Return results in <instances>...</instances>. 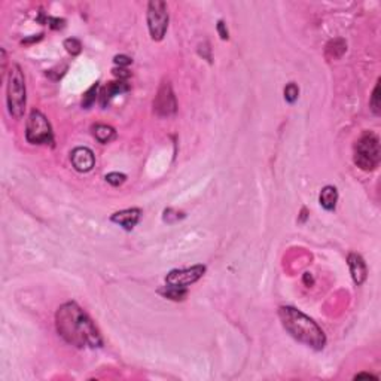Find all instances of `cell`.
Returning <instances> with one entry per match:
<instances>
[{
  "label": "cell",
  "mask_w": 381,
  "mask_h": 381,
  "mask_svg": "<svg viewBox=\"0 0 381 381\" xmlns=\"http://www.w3.org/2000/svg\"><path fill=\"white\" fill-rule=\"evenodd\" d=\"M55 326L58 335L74 347L95 349L103 344L93 320L76 302H66L57 310Z\"/></svg>",
  "instance_id": "cell-1"
},
{
  "label": "cell",
  "mask_w": 381,
  "mask_h": 381,
  "mask_svg": "<svg viewBox=\"0 0 381 381\" xmlns=\"http://www.w3.org/2000/svg\"><path fill=\"white\" fill-rule=\"evenodd\" d=\"M279 317L287 332L296 341L309 346L314 350H322L326 344V336L319 325L295 307H280Z\"/></svg>",
  "instance_id": "cell-2"
},
{
  "label": "cell",
  "mask_w": 381,
  "mask_h": 381,
  "mask_svg": "<svg viewBox=\"0 0 381 381\" xmlns=\"http://www.w3.org/2000/svg\"><path fill=\"white\" fill-rule=\"evenodd\" d=\"M380 160L378 137L371 131H365L355 144V164L363 171H372L378 167Z\"/></svg>",
  "instance_id": "cell-3"
},
{
  "label": "cell",
  "mask_w": 381,
  "mask_h": 381,
  "mask_svg": "<svg viewBox=\"0 0 381 381\" xmlns=\"http://www.w3.org/2000/svg\"><path fill=\"white\" fill-rule=\"evenodd\" d=\"M8 110L11 117L21 119L25 110V81L21 67L12 64L8 76V95H6Z\"/></svg>",
  "instance_id": "cell-4"
},
{
  "label": "cell",
  "mask_w": 381,
  "mask_h": 381,
  "mask_svg": "<svg viewBox=\"0 0 381 381\" xmlns=\"http://www.w3.org/2000/svg\"><path fill=\"white\" fill-rule=\"evenodd\" d=\"M25 137L31 144H48L52 143V128L47 117L39 110H31L27 119Z\"/></svg>",
  "instance_id": "cell-5"
},
{
  "label": "cell",
  "mask_w": 381,
  "mask_h": 381,
  "mask_svg": "<svg viewBox=\"0 0 381 381\" xmlns=\"http://www.w3.org/2000/svg\"><path fill=\"white\" fill-rule=\"evenodd\" d=\"M147 27L154 41H163L168 27L167 5L161 0H152L147 5Z\"/></svg>",
  "instance_id": "cell-6"
},
{
  "label": "cell",
  "mask_w": 381,
  "mask_h": 381,
  "mask_svg": "<svg viewBox=\"0 0 381 381\" xmlns=\"http://www.w3.org/2000/svg\"><path fill=\"white\" fill-rule=\"evenodd\" d=\"M206 273L204 265H194L190 268L173 270L166 276V283L174 287H188L197 280H200Z\"/></svg>",
  "instance_id": "cell-7"
},
{
  "label": "cell",
  "mask_w": 381,
  "mask_h": 381,
  "mask_svg": "<svg viewBox=\"0 0 381 381\" xmlns=\"http://www.w3.org/2000/svg\"><path fill=\"white\" fill-rule=\"evenodd\" d=\"M177 109L176 97L170 82H164L154 100V110L158 117H171Z\"/></svg>",
  "instance_id": "cell-8"
},
{
  "label": "cell",
  "mask_w": 381,
  "mask_h": 381,
  "mask_svg": "<svg viewBox=\"0 0 381 381\" xmlns=\"http://www.w3.org/2000/svg\"><path fill=\"white\" fill-rule=\"evenodd\" d=\"M70 161L73 167H74V170H78L81 173L91 171L95 164L94 154L88 147H76V149H73V152L70 154Z\"/></svg>",
  "instance_id": "cell-9"
},
{
  "label": "cell",
  "mask_w": 381,
  "mask_h": 381,
  "mask_svg": "<svg viewBox=\"0 0 381 381\" xmlns=\"http://www.w3.org/2000/svg\"><path fill=\"white\" fill-rule=\"evenodd\" d=\"M142 217V210L140 209H127V210H121L110 216V220L121 225L124 230L131 231L140 220Z\"/></svg>",
  "instance_id": "cell-10"
},
{
  "label": "cell",
  "mask_w": 381,
  "mask_h": 381,
  "mask_svg": "<svg viewBox=\"0 0 381 381\" xmlns=\"http://www.w3.org/2000/svg\"><path fill=\"white\" fill-rule=\"evenodd\" d=\"M349 266H350V273H352V277H353V282L356 285H362L365 280H366V274H368V270H366V263L362 259L360 255L357 253H350L349 255Z\"/></svg>",
  "instance_id": "cell-11"
},
{
  "label": "cell",
  "mask_w": 381,
  "mask_h": 381,
  "mask_svg": "<svg viewBox=\"0 0 381 381\" xmlns=\"http://www.w3.org/2000/svg\"><path fill=\"white\" fill-rule=\"evenodd\" d=\"M319 201H320V206L326 210H335L336 207V201H338V190L335 186H325L322 192H320V197H319Z\"/></svg>",
  "instance_id": "cell-12"
},
{
  "label": "cell",
  "mask_w": 381,
  "mask_h": 381,
  "mask_svg": "<svg viewBox=\"0 0 381 381\" xmlns=\"http://www.w3.org/2000/svg\"><path fill=\"white\" fill-rule=\"evenodd\" d=\"M128 90V85L122 81H118V82H109L107 87L104 88V91L101 93V104L106 106V103H109V100L115 95L121 94L124 91Z\"/></svg>",
  "instance_id": "cell-13"
},
{
  "label": "cell",
  "mask_w": 381,
  "mask_h": 381,
  "mask_svg": "<svg viewBox=\"0 0 381 381\" xmlns=\"http://www.w3.org/2000/svg\"><path fill=\"white\" fill-rule=\"evenodd\" d=\"M347 49V44L342 41V39H335V41H331L328 45H326V55L328 58H339Z\"/></svg>",
  "instance_id": "cell-14"
},
{
  "label": "cell",
  "mask_w": 381,
  "mask_h": 381,
  "mask_svg": "<svg viewBox=\"0 0 381 381\" xmlns=\"http://www.w3.org/2000/svg\"><path fill=\"white\" fill-rule=\"evenodd\" d=\"M160 293L163 296H166L168 299H173V301H182L185 299V296L188 295V290L186 287H174V286H164V289L160 290Z\"/></svg>",
  "instance_id": "cell-15"
},
{
  "label": "cell",
  "mask_w": 381,
  "mask_h": 381,
  "mask_svg": "<svg viewBox=\"0 0 381 381\" xmlns=\"http://www.w3.org/2000/svg\"><path fill=\"white\" fill-rule=\"evenodd\" d=\"M94 137L100 143H109L115 137V130L109 125L98 124L94 127Z\"/></svg>",
  "instance_id": "cell-16"
},
{
  "label": "cell",
  "mask_w": 381,
  "mask_h": 381,
  "mask_svg": "<svg viewBox=\"0 0 381 381\" xmlns=\"http://www.w3.org/2000/svg\"><path fill=\"white\" fill-rule=\"evenodd\" d=\"M97 91H98V84H94V85L84 94V98H82V107L90 109V107L94 104L95 98H97Z\"/></svg>",
  "instance_id": "cell-17"
},
{
  "label": "cell",
  "mask_w": 381,
  "mask_h": 381,
  "mask_svg": "<svg viewBox=\"0 0 381 381\" xmlns=\"http://www.w3.org/2000/svg\"><path fill=\"white\" fill-rule=\"evenodd\" d=\"M298 95H299V88H298L293 82H290V84H287V85H286V88H285L286 101L293 103V101H296V100H298Z\"/></svg>",
  "instance_id": "cell-18"
},
{
  "label": "cell",
  "mask_w": 381,
  "mask_h": 381,
  "mask_svg": "<svg viewBox=\"0 0 381 381\" xmlns=\"http://www.w3.org/2000/svg\"><path fill=\"white\" fill-rule=\"evenodd\" d=\"M64 48H66V51H67L69 54H71V55H78V54H81V51H82L81 42H79L78 39H74V37L66 39V41H64Z\"/></svg>",
  "instance_id": "cell-19"
},
{
  "label": "cell",
  "mask_w": 381,
  "mask_h": 381,
  "mask_svg": "<svg viewBox=\"0 0 381 381\" xmlns=\"http://www.w3.org/2000/svg\"><path fill=\"white\" fill-rule=\"evenodd\" d=\"M369 104H371L372 112H374L375 115H378V113H380V81L377 82V85H375V88H374V93H372Z\"/></svg>",
  "instance_id": "cell-20"
},
{
  "label": "cell",
  "mask_w": 381,
  "mask_h": 381,
  "mask_svg": "<svg viewBox=\"0 0 381 381\" xmlns=\"http://www.w3.org/2000/svg\"><path fill=\"white\" fill-rule=\"evenodd\" d=\"M106 182L107 183H110L112 186H119V185H122L125 180H127V176L125 174H122V173H109V174H106Z\"/></svg>",
  "instance_id": "cell-21"
},
{
  "label": "cell",
  "mask_w": 381,
  "mask_h": 381,
  "mask_svg": "<svg viewBox=\"0 0 381 381\" xmlns=\"http://www.w3.org/2000/svg\"><path fill=\"white\" fill-rule=\"evenodd\" d=\"M182 217H183V214L179 213V212H174L173 209L164 210V222H167V223H173V222H176V220H179Z\"/></svg>",
  "instance_id": "cell-22"
},
{
  "label": "cell",
  "mask_w": 381,
  "mask_h": 381,
  "mask_svg": "<svg viewBox=\"0 0 381 381\" xmlns=\"http://www.w3.org/2000/svg\"><path fill=\"white\" fill-rule=\"evenodd\" d=\"M113 61H115V64L119 66V67H127V66H130L133 63V60L130 57H127V55H117L113 58Z\"/></svg>",
  "instance_id": "cell-23"
},
{
  "label": "cell",
  "mask_w": 381,
  "mask_h": 381,
  "mask_svg": "<svg viewBox=\"0 0 381 381\" xmlns=\"http://www.w3.org/2000/svg\"><path fill=\"white\" fill-rule=\"evenodd\" d=\"M217 31H219V34H220V37H222L223 41L228 39V28L225 27V23H223V21H219V23H217Z\"/></svg>",
  "instance_id": "cell-24"
},
{
  "label": "cell",
  "mask_w": 381,
  "mask_h": 381,
  "mask_svg": "<svg viewBox=\"0 0 381 381\" xmlns=\"http://www.w3.org/2000/svg\"><path fill=\"white\" fill-rule=\"evenodd\" d=\"M113 74L117 78H119V79H127L130 76V71L127 70V69H124V67H119V69H113Z\"/></svg>",
  "instance_id": "cell-25"
},
{
  "label": "cell",
  "mask_w": 381,
  "mask_h": 381,
  "mask_svg": "<svg viewBox=\"0 0 381 381\" xmlns=\"http://www.w3.org/2000/svg\"><path fill=\"white\" fill-rule=\"evenodd\" d=\"M48 23H51L49 25L52 28H61L64 25V20H60V18H48Z\"/></svg>",
  "instance_id": "cell-26"
},
{
  "label": "cell",
  "mask_w": 381,
  "mask_h": 381,
  "mask_svg": "<svg viewBox=\"0 0 381 381\" xmlns=\"http://www.w3.org/2000/svg\"><path fill=\"white\" fill-rule=\"evenodd\" d=\"M355 378H356V380H359V378H372V380H377V377H374V375H371V374H357Z\"/></svg>",
  "instance_id": "cell-27"
},
{
  "label": "cell",
  "mask_w": 381,
  "mask_h": 381,
  "mask_svg": "<svg viewBox=\"0 0 381 381\" xmlns=\"http://www.w3.org/2000/svg\"><path fill=\"white\" fill-rule=\"evenodd\" d=\"M304 282H306V285H313V277L310 276V273L304 274Z\"/></svg>",
  "instance_id": "cell-28"
}]
</instances>
